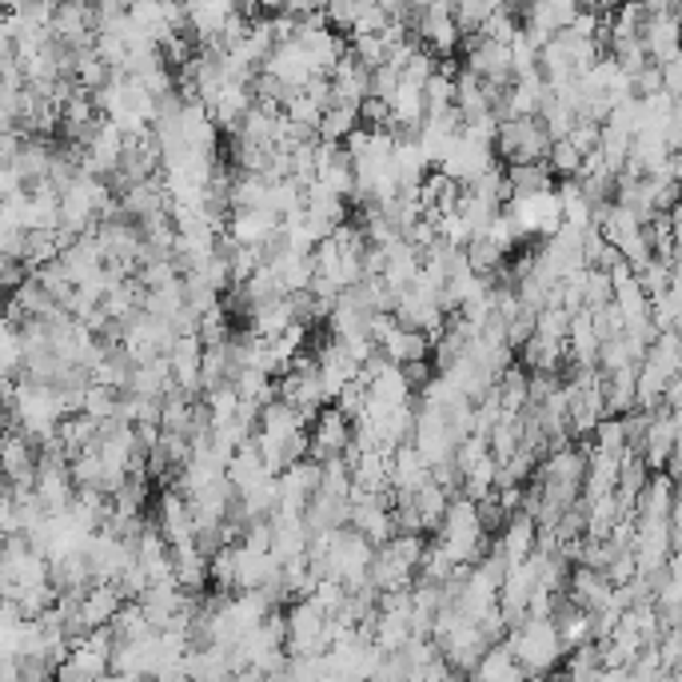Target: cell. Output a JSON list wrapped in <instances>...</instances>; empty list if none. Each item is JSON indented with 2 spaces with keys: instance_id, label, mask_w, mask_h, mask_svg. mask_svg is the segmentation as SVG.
<instances>
[{
  "instance_id": "6da1fadb",
  "label": "cell",
  "mask_w": 682,
  "mask_h": 682,
  "mask_svg": "<svg viewBox=\"0 0 682 682\" xmlns=\"http://www.w3.org/2000/svg\"><path fill=\"white\" fill-rule=\"evenodd\" d=\"M507 643L515 650V659L527 667V679L559 671L562 655H567L559 627H555V618H547V615H527L523 623H515L511 635H507Z\"/></svg>"
},
{
  "instance_id": "7a4b0ae2",
  "label": "cell",
  "mask_w": 682,
  "mask_h": 682,
  "mask_svg": "<svg viewBox=\"0 0 682 682\" xmlns=\"http://www.w3.org/2000/svg\"><path fill=\"white\" fill-rule=\"evenodd\" d=\"M550 144L555 136L543 124V116H511L499 124L496 152L503 164H535V160H547Z\"/></svg>"
},
{
  "instance_id": "3957f363",
  "label": "cell",
  "mask_w": 682,
  "mask_h": 682,
  "mask_svg": "<svg viewBox=\"0 0 682 682\" xmlns=\"http://www.w3.org/2000/svg\"><path fill=\"white\" fill-rule=\"evenodd\" d=\"M463 65L475 68L484 80L491 84H503L511 89L515 84V60H511V45L503 41H491V36L475 33V36H463Z\"/></svg>"
},
{
  "instance_id": "277c9868",
  "label": "cell",
  "mask_w": 682,
  "mask_h": 682,
  "mask_svg": "<svg viewBox=\"0 0 682 682\" xmlns=\"http://www.w3.org/2000/svg\"><path fill=\"white\" fill-rule=\"evenodd\" d=\"M416 36L435 56H455V48H463V29H459V21H455L452 0H435L428 9H419Z\"/></svg>"
},
{
  "instance_id": "5b68a950",
  "label": "cell",
  "mask_w": 682,
  "mask_h": 682,
  "mask_svg": "<svg viewBox=\"0 0 682 682\" xmlns=\"http://www.w3.org/2000/svg\"><path fill=\"white\" fill-rule=\"evenodd\" d=\"M352 443H355L352 416H343L336 403H328V408L311 419V459H319V463L336 459V455H343Z\"/></svg>"
},
{
  "instance_id": "8992f818",
  "label": "cell",
  "mask_w": 682,
  "mask_h": 682,
  "mask_svg": "<svg viewBox=\"0 0 682 682\" xmlns=\"http://www.w3.org/2000/svg\"><path fill=\"white\" fill-rule=\"evenodd\" d=\"M187 4V33L196 45H224V29L236 12H243L236 0H184Z\"/></svg>"
},
{
  "instance_id": "52a82bcc",
  "label": "cell",
  "mask_w": 682,
  "mask_h": 682,
  "mask_svg": "<svg viewBox=\"0 0 682 682\" xmlns=\"http://www.w3.org/2000/svg\"><path fill=\"white\" fill-rule=\"evenodd\" d=\"M491 550H499L507 559V567H519V562H527L535 550H539V519L531 515V511H515V515L507 519L503 531L496 535Z\"/></svg>"
},
{
  "instance_id": "ba28073f",
  "label": "cell",
  "mask_w": 682,
  "mask_h": 682,
  "mask_svg": "<svg viewBox=\"0 0 682 682\" xmlns=\"http://www.w3.org/2000/svg\"><path fill=\"white\" fill-rule=\"evenodd\" d=\"M204 352H208V343L200 340V331H180L177 343H172V372H177V384L192 396H204V379H200V367H204Z\"/></svg>"
},
{
  "instance_id": "9c48e42d",
  "label": "cell",
  "mask_w": 682,
  "mask_h": 682,
  "mask_svg": "<svg viewBox=\"0 0 682 682\" xmlns=\"http://www.w3.org/2000/svg\"><path fill=\"white\" fill-rule=\"evenodd\" d=\"M280 228H284V216L275 208H231L228 236L236 243H255V248H264L272 236H280Z\"/></svg>"
},
{
  "instance_id": "30bf717a",
  "label": "cell",
  "mask_w": 682,
  "mask_h": 682,
  "mask_svg": "<svg viewBox=\"0 0 682 682\" xmlns=\"http://www.w3.org/2000/svg\"><path fill=\"white\" fill-rule=\"evenodd\" d=\"M567 594L583 611H599V606H606L615 599V583H611V575L591 567V562H575L571 579H567Z\"/></svg>"
},
{
  "instance_id": "8fae6325",
  "label": "cell",
  "mask_w": 682,
  "mask_h": 682,
  "mask_svg": "<svg viewBox=\"0 0 682 682\" xmlns=\"http://www.w3.org/2000/svg\"><path fill=\"white\" fill-rule=\"evenodd\" d=\"M352 527L364 531L375 547H384L387 539H396L399 535L396 531V507L387 503L384 496L360 499V503H352Z\"/></svg>"
},
{
  "instance_id": "7c38bea8",
  "label": "cell",
  "mask_w": 682,
  "mask_h": 682,
  "mask_svg": "<svg viewBox=\"0 0 682 682\" xmlns=\"http://www.w3.org/2000/svg\"><path fill=\"white\" fill-rule=\"evenodd\" d=\"M643 45H647L650 60H671L682 48V16L679 12H647L643 24Z\"/></svg>"
},
{
  "instance_id": "4fadbf2b",
  "label": "cell",
  "mask_w": 682,
  "mask_h": 682,
  "mask_svg": "<svg viewBox=\"0 0 682 682\" xmlns=\"http://www.w3.org/2000/svg\"><path fill=\"white\" fill-rule=\"evenodd\" d=\"M384 355L391 364H416V360H431V336L419 328H408V323H396V328L387 331L384 340H379Z\"/></svg>"
},
{
  "instance_id": "5bb4252c",
  "label": "cell",
  "mask_w": 682,
  "mask_h": 682,
  "mask_svg": "<svg viewBox=\"0 0 682 682\" xmlns=\"http://www.w3.org/2000/svg\"><path fill=\"white\" fill-rule=\"evenodd\" d=\"M124 603H128V599L121 594V587L96 579V583L84 591V599H80V618H84L89 627H109Z\"/></svg>"
},
{
  "instance_id": "9a60e30c",
  "label": "cell",
  "mask_w": 682,
  "mask_h": 682,
  "mask_svg": "<svg viewBox=\"0 0 682 682\" xmlns=\"http://www.w3.org/2000/svg\"><path fill=\"white\" fill-rule=\"evenodd\" d=\"M567 340H555V336H531L523 348H519V360L527 372H562L567 367Z\"/></svg>"
},
{
  "instance_id": "2e32d148",
  "label": "cell",
  "mask_w": 682,
  "mask_h": 682,
  "mask_svg": "<svg viewBox=\"0 0 682 682\" xmlns=\"http://www.w3.org/2000/svg\"><path fill=\"white\" fill-rule=\"evenodd\" d=\"M419 579V571L411 562H403L391 547H379L372 559V583L379 591H411Z\"/></svg>"
},
{
  "instance_id": "e0dca14e",
  "label": "cell",
  "mask_w": 682,
  "mask_h": 682,
  "mask_svg": "<svg viewBox=\"0 0 682 682\" xmlns=\"http://www.w3.org/2000/svg\"><path fill=\"white\" fill-rule=\"evenodd\" d=\"M296 299L292 296H272V299H260L252 311V319H248V328H255L260 336H284L292 323H296Z\"/></svg>"
},
{
  "instance_id": "ac0fdd59",
  "label": "cell",
  "mask_w": 682,
  "mask_h": 682,
  "mask_svg": "<svg viewBox=\"0 0 682 682\" xmlns=\"http://www.w3.org/2000/svg\"><path fill=\"white\" fill-rule=\"evenodd\" d=\"M304 428H311L308 411H299L296 403H287V399H272V403H264V411H260V431H268L275 440H292V435Z\"/></svg>"
},
{
  "instance_id": "d6986e66",
  "label": "cell",
  "mask_w": 682,
  "mask_h": 682,
  "mask_svg": "<svg viewBox=\"0 0 682 682\" xmlns=\"http://www.w3.org/2000/svg\"><path fill=\"white\" fill-rule=\"evenodd\" d=\"M367 396L379 399V403H387V408H396V403H411L416 387H411V379H408V372H403V364H387V367H379V372L372 375V384H367Z\"/></svg>"
},
{
  "instance_id": "ffe728a7",
  "label": "cell",
  "mask_w": 682,
  "mask_h": 682,
  "mask_svg": "<svg viewBox=\"0 0 682 682\" xmlns=\"http://www.w3.org/2000/svg\"><path fill=\"white\" fill-rule=\"evenodd\" d=\"M475 679H527V667L515 659V650H511V643H491V647L484 650V659H479V667H475Z\"/></svg>"
},
{
  "instance_id": "44dd1931",
  "label": "cell",
  "mask_w": 682,
  "mask_h": 682,
  "mask_svg": "<svg viewBox=\"0 0 682 682\" xmlns=\"http://www.w3.org/2000/svg\"><path fill=\"white\" fill-rule=\"evenodd\" d=\"M144 311H156L164 319H180L187 311V292H184V275L172 280V284L160 287H144Z\"/></svg>"
},
{
  "instance_id": "7402d4cb",
  "label": "cell",
  "mask_w": 682,
  "mask_h": 682,
  "mask_svg": "<svg viewBox=\"0 0 682 682\" xmlns=\"http://www.w3.org/2000/svg\"><path fill=\"white\" fill-rule=\"evenodd\" d=\"M507 180L515 187V196H531V192H550V187H559V177L550 172L547 160H535V164H507Z\"/></svg>"
},
{
  "instance_id": "603a6c76",
  "label": "cell",
  "mask_w": 682,
  "mask_h": 682,
  "mask_svg": "<svg viewBox=\"0 0 682 682\" xmlns=\"http://www.w3.org/2000/svg\"><path fill=\"white\" fill-rule=\"evenodd\" d=\"M364 124V116H360V104H331L328 112H323V121H319V140H331V144H343L348 136L355 133Z\"/></svg>"
},
{
  "instance_id": "cb8c5ba5",
  "label": "cell",
  "mask_w": 682,
  "mask_h": 682,
  "mask_svg": "<svg viewBox=\"0 0 682 682\" xmlns=\"http://www.w3.org/2000/svg\"><path fill=\"white\" fill-rule=\"evenodd\" d=\"M523 435H527V419L503 416L496 428H491V435H487V440H491V455H496V459H511V455L523 447Z\"/></svg>"
},
{
  "instance_id": "d4e9b609",
  "label": "cell",
  "mask_w": 682,
  "mask_h": 682,
  "mask_svg": "<svg viewBox=\"0 0 682 682\" xmlns=\"http://www.w3.org/2000/svg\"><path fill=\"white\" fill-rule=\"evenodd\" d=\"M452 491L447 487H440L435 479H428V484L416 491V507L419 515H423V523H428V531H440L443 515H447V507H452Z\"/></svg>"
},
{
  "instance_id": "484cf974",
  "label": "cell",
  "mask_w": 682,
  "mask_h": 682,
  "mask_svg": "<svg viewBox=\"0 0 682 682\" xmlns=\"http://www.w3.org/2000/svg\"><path fill=\"white\" fill-rule=\"evenodd\" d=\"M316 180H323L331 192H340V196L352 200V192H355V160H352V152H348V148H340V152L331 156L328 164L319 168Z\"/></svg>"
},
{
  "instance_id": "4316f807",
  "label": "cell",
  "mask_w": 682,
  "mask_h": 682,
  "mask_svg": "<svg viewBox=\"0 0 682 682\" xmlns=\"http://www.w3.org/2000/svg\"><path fill=\"white\" fill-rule=\"evenodd\" d=\"M496 479H499V459L496 455H484L471 471L463 475V496H471L475 503L487 496H496Z\"/></svg>"
},
{
  "instance_id": "83f0119b",
  "label": "cell",
  "mask_w": 682,
  "mask_h": 682,
  "mask_svg": "<svg viewBox=\"0 0 682 682\" xmlns=\"http://www.w3.org/2000/svg\"><path fill=\"white\" fill-rule=\"evenodd\" d=\"M583 148L571 140V136H559V140L550 144V152H547V164L555 177H579V168H583Z\"/></svg>"
},
{
  "instance_id": "f1b7e54d",
  "label": "cell",
  "mask_w": 682,
  "mask_h": 682,
  "mask_svg": "<svg viewBox=\"0 0 682 682\" xmlns=\"http://www.w3.org/2000/svg\"><path fill=\"white\" fill-rule=\"evenodd\" d=\"M496 4H499V0H452L455 21H459L463 36L484 33V24H487V16L496 12Z\"/></svg>"
},
{
  "instance_id": "f546056e",
  "label": "cell",
  "mask_w": 682,
  "mask_h": 682,
  "mask_svg": "<svg viewBox=\"0 0 682 682\" xmlns=\"http://www.w3.org/2000/svg\"><path fill=\"white\" fill-rule=\"evenodd\" d=\"M84 411L96 416L100 423H104V419H116V411H121V391L92 379V384L84 387Z\"/></svg>"
},
{
  "instance_id": "4dcf8cb0",
  "label": "cell",
  "mask_w": 682,
  "mask_h": 682,
  "mask_svg": "<svg viewBox=\"0 0 682 682\" xmlns=\"http://www.w3.org/2000/svg\"><path fill=\"white\" fill-rule=\"evenodd\" d=\"M467 260H471L475 272H484V275H496L499 268L507 264V252L499 248V243H491L487 236H475L471 243H467Z\"/></svg>"
},
{
  "instance_id": "1f68e13d",
  "label": "cell",
  "mask_w": 682,
  "mask_h": 682,
  "mask_svg": "<svg viewBox=\"0 0 682 682\" xmlns=\"http://www.w3.org/2000/svg\"><path fill=\"white\" fill-rule=\"evenodd\" d=\"M231 319H236V316H231L224 304H220V308L204 311V316H200V328H196L200 340L208 343V348H216V343H228L231 340Z\"/></svg>"
},
{
  "instance_id": "d6a6232c",
  "label": "cell",
  "mask_w": 682,
  "mask_h": 682,
  "mask_svg": "<svg viewBox=\"0 0 682 682\" xmlns=\"http://www.w3.org/2000/svg\"><path fill=\"white\" fill-rule=\"evenodd\" d=\"M594 447H603V452H615L623 455L630 447L627 443V423H623V416H603V423L594 428Z\"/></svg>"
},
{
  "instance_id": "836d02e7",
  "label": "cell",
  "mask_w": 682,
  "mask_h": 682,
  "mask_svg": "<svg viewBox=\"0 0 682 682\" xmlns=\"http://www.w3.org/2000/svg\"><path fill=\"white\" fill-rule=\"evenodd\" d=\"M591 319H594V331H599L603 340H615V336H623V331H627V311L618 308L615 299H611V304H603V308H591Z\"/></svg>"
},
{
  "instance_id": "e575fe53",
  "label": "cell",
  "mask_w": 682,
  "mask_h": 682,
  "mask_svg": "<svg viewBox=\"0 0 682 682\" xmlns=\"http://www.w3.org/2000/svg\"><path fill=\"white\" fill-rule=\"evenodd\" d=\"M360 116H364L367 128H391V100L367 96L364 104H360Z\"/></svg>"
},
{
  "instance_id": "d590c367",
  "label": "cell",
  "mask_w": 682,
  "mask_h": 682,
  "mask_svg": "<svg viewBox=\"0 0 682 682\" xmlns=\"http://www.w3.org/2000/svg\"><path fill=\"white\" fill-rule=\"evenodd\" d=\"M399 80H403V72H399L396 65H379V68H372V96L391 100V96H396V89H399Z\"/></svg>"
},
{
  "instance_id": "8d00e7d4",
  "label": "cell",
  "mask_w": 682,
  "mask_h": 682,
  "mask_svg": "<svg viewBox=\"0 0 682 682\" xmlns=\"http://www.w3.org/2000/svg\"><path fill=\"white\" fill-rule=\"evenodd\" d=\"M29 275H33V268L24 264V260H16V255H4V260H0V280H4V287H9V292H16V287L29 280Z\"/></svg>"
},
{
  "instance_id": "74e56055",
  "label": "cell",
  "mask_w": 682,
  "mask_h": 682,
  "mask_svg": "<svg viewBox=\"0 0 682 682\" xmlns=\"http://www.w3.org/2000/svg\"><path fill=\"white\" fill-rule=\"evenodd\" d=\"M403 372H408V379H411V387H423V384H431L435 375H431V367H428V360H416V364H403Z\"/></svg>"
},
{
  "instance_id": "f35d334b",
  "label": "cell",
  "mask_w": 682,
  "mask_h": 682,
  "mask_svg": "<svg viewBox=\"0 0 682 682\" xmlns=\"http://www.w3.org/2000/svg\"><path fill=\"white\" fill-rule=\"evenodd\" d=\"M323 4H331V0H323Z\"/></svg>"
},
{
  "instance_id": "ab89813d",
  "label": "cell",
  "mask_w": 682,
  "mask_h": 682,
  "mask_svg": "<svg viewBox=\"0 0 682 682\" xmlns=\"http://www.w3.org/2000/svg\"><path fill=\"white\" fill-rule=\"evenodd\" d=\"M128 4H133V0H128Z\"/></svg>"
},
{
  "instance_id": "60d3db41",
  "label": "cell",
  "mask_w": 682,
  "mask_h": 682,
  "mask_svg": "<svg viewBox=\"0 0 682 682\" xmlns=\"http://www.w3.org/2000/svg\"><path fill=\"white\" fill-rule=\"evenodd\" d=\"M679 16H682V12H679Z\"/></svg>"
}]
</instances>
